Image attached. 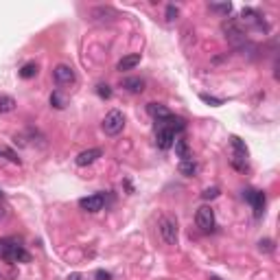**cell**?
Listing matches in <instances>:
<instances>
[{
	"instance_id": "obj_1",
	"label": "cell",
	"mask_w": 280,
	"mask_h": 280,
	"mask_svg": "<svg viewBox=\"0 0 280 280\" xmlns=\"http://www.w3.org/2000/svg\"><path fill=\"white\" fill-rule=\"evenodd\" d=\"M221 31L226 33V38L230 40V44H232V46H243V44H248V35H245L243 26L239 24V20L228 18L226 22L221 24Z\"/></svg>"
},
{
	"instance_id": "obj_2",
	"label": "cell",
	"mask_w": 280,
	"mask_h": 280,
	"mask_svg": "<svg viewBox=\"0 0 280 280\" xmlns=\"http://www.w3.org/2000/svg\"><path fill=\"white\" fill-rule=\"evenodd\" d=\"M101 127H103V131L108 136H118L123 131V127H125V114L121 110L108 112L105 118H103V123H101Z\"/></svg>"
},
{
	"instance_id": "obj_3",
	"label": "cell",
	"mask_w": 280,
	"mask_h": 280,
	"mask_svg": "<svg viewBox=\"0 0 280 280\" xmlns=\"http://www.w3.org/2000/svg\"><path fill=\"white\" fill-rule=\"evenodd\" d=\"M158 228H160V236H162V241L166 245H178L180 228H178V221H175L173 217H162L158 223Z\"/></svg>"
},
{
	"instance_id": "obj_4",
	"label": "cell",
	"mask_w": 280,
	"mask_h": 280,
	"mask_svg": "<svg viewBox=\"0 0 280 280\" xmlns=\"http://www.w3.org/2000/svg\"><path fill=\"white\" fill-rule=\"evenodd\" d=\"M53 79H55V83H57V86L66 88V86H75L77 75H75V70L70 68L68 64H59V66L53 68Z\"/></svg>"
},
{
	"instance_id": "obj_5",
	"label": "cell",
	"mask_w": 280,
	"mask_h": 280,
	"mask_svg": "<svg viewBox=\"0 0 280 280\" xmlns=\"http://www.w3.org/2000/svg\"><path fill=\"white\" fill-rule=\"evenodd\" d=\"M195 223H197L199 230L204 232H210L215 228V210L210 206H201L197 208V215H195Z\"/></svg>"
},
{
	"instance_id": "obj_6",
	"label": "cell",
	"mask_w": 280,
	"mask_h": 280,
	"mask_svg": "<svg viewBox=\"0 0 280 280\" xmlns=\"http://www.w3.org/2000/svg\"><path fill=\"white\" fill-rule=\"evenodd\" d=\"M105 206V195L103 193H94V195H88V197H81L79 199V208L86 210V213H99Z\"/></svg>"
},
{
	"instance_id": "obj_7",
	"label": "cell",
	"mask_w": 280,
	"mask_h": 280,
	"mask_svg": "<svg viewBox=\"0 0 280 280\" xmlns=\"http://www.w3.org/2000/svg\"><path fill=\"white\" fill-rule=\"evenodd\" d=\"M243 199H248L250 204H252L256 217H261L265 213V204H267V199H265V193L263 191H252V188H248V191H243Z\"/></svg>"
},
{
	"instance_id": "obj_8",
	"label": "cell",
	"mask_w": 280,
	"mask_h": 280,
	"mask_svg": "<svg viewBox=\"0 0 280 280\" xmlns=\"http://www.w3.org/2000/svg\"><path fill=\"white\" fill-rule=\"evenodd\" d=\"M5 261H9V263H29L31 261V254L22 248V245L9 241V250H7Z\"/></svg>"
},
{
	"instance_id": "obj_9",
	"label": "cell",
	"mask_w": 280,
	"mask_h": 280,
	"mask_svg": "<svg viewBox=\"0 0 280 280\" xmlns=\"http://www.w3.org/2000/svg\"><path fill=\"white\" fill-rule=\"evenodd\" d=\"M175 131L171 129H166V127H156V145H158V149H162V151H169L173 143H175Z\"/></svg>"
},
{
	"instance_id": "obj_10",
	"label": "cell",
	"mask_w": 280,
	"mask_h": 280,
	"mask_svg": "<svg viewBox=\"0 0 280 280\" xmlns=\"http://www.w3.org/2000/svg\"><path fill=\"white\" fill-rule=\"evenodd\" d=\"M103 156V149H99V147H94V149H86V151H81L79 156L75 158V162H77V166H88V164H92V162H96Z\"/></svg>"
},
{
	"instance_id": "obj_11",
	"label": "cell",
	"mask_w": 280,
	"mask_h": 280,
	"mask_svg": "<svg viewBox=\"0 0 280 280\" xmlns=\"http://www.w3.org/2000/svg\"><path fill=\"white\" fill-rule=\"evenodd\" d=\"M239 24L243 26H258L261 29L263 26V20H261V16H258V11H254V9H250V7H245V9L241 11V20H239Z\"/></svg>"
},
{
	"instance_id": "obj_12",
	"label": "cell",
	"mask_w": 280,
	"mask_h": 280,
	"mask_svg": "<svg viewBox=\"0 0 280 280\" xmlns=\"http://www.w3.org/2000/svg\"><path fill=\"white\" fill-rule=\"evenodd\" d=\"M230 143H232V149H234L232 160H239V162H248V147H245L243 140H241L239 136H232V138H230Z\"/></svg>"
},
{
	"instance_id": "obj_13",
	"label": "cell",
	"mask_w": 280,
	"mask_h": 280,
	"mask_svg": "<svg viewBox=\"0 0 280 280\" xmlns=\"http://www.w3.org/2000/svg\"><path fill=\"white\" fill-rule=\"evenodd\" d=\"M121 86L127 90V92L140 94L145 90V79H140V77H125V79L121 81Z\"/></svg>"
},
{
	"instance_id": "obj_14",
	"label": "cell",
	"mask_w": 280,
	"mask_h": 280,
	"mask_svg": "<svg viewBox=\"0 0 280 280\" xmlns=\"http://www.w3.org/2000/svg\"><path fill=\"white\" fill-rule=\"evenodd\" d=\"M175 156H178L180 160H191L193 153H191V147H188V140L186 138H175Z\"/></svg>"
},
{
	"instance_id": "obj_15",
	"label": "cell",
	"mask_w": 280,
	"mask_h": 280,
	"mask_svg": "<svg viewBox=\"0 0 280 280\" xmlns=\"http://www.w3.org/2000/svg\"><path fill=\"white\" fill-rule=\"evenodd\" d=\"M178 171L184 175V178H195V175L199 173V164L195 162V160H180V166H178Z\"/></svg>"
},
{
	"instance_id": "obj_16",
	"label": "cell",
	"mask_w": 280,
	"mask_h": 280,
	"mask_svg": "<svg viewBox=\"0 0 280 280\" xmlns=\"http://www.w3.org/2000/svg\"><path fill=\"white\" fill-rule=\"evenodd\" d=\"M147 112H149V116H153L156 121H162V118H166L171 114L169 108L162 105V103H149V105H147Z\"/></svg>"
},
{
	"instance_id": "obj_17",
	"label": "cell",
	"mask_w": 280,
	"mask_h": 280,
	"mask_svg": "<svg viewBox=\"0 0 280 280\" xmlns=\"http://www.w3.org/2000/svg\"><path fill=\"white\" fill-rule=\"evenodd\" d=\"M138 64H140V55H138V53H134V55H125V57L116 64V70H121V73H123V70H134Z\"/></svg>"
},
{
	"instance_id": "obj_18",
	"label": "cell",
	"mask_w": 280,
	"mask_h": 280,
	"mask_svg": "<svg viewBox=\"0 0 280 280\" xmlns=\"http://www.w3.org/2000/svg\"><path fill=\"white\" fill-rule=\"evenodd\" d=\"M105 16H110L112 20H114V18H118V13L112 9V7H96V9H92V18L94 20H101V22H105V20H108Z\"/></svg>"
},
{
	"instance_id": "obj_19",
	"label": "cell",
	"mask_w": 280,
	"mask_h": 280,
	"mask_svg": "<svg viewBox=\"0 0 280 280\" xmlns=\"http://www.w3.org/2000/svg\"><path fill=\"white\" fill-rule=\"evenodd\" d=\"M16 110V99L9 94H3L0 92V114H9V112Z\"/></svg>"
},
{
	"instance_id": "obj_20",
	"label": "cell",
	"mask_w": 280,
	"mask_h": 280,
	"mask_svg": "<svg viewBox=\"0 0 280 280\" xmlns=\"http://www.w3.org/2000/svg\"><path fill=\"white\" fill-rule=\"evenodd\" d=\"M35 75H38V64H35V61H26V64L20 68V77H22V79H33Z\"/></svg>"
},
{
	"instance_id": "obj_21",
	"label": "cell",
	"mask_w": 280,
	"mask_h": 280,
	"mask_svg": "<svg viewBox=\"0 0 280 280\" xmlns=\"http://www.w3.org/2000/svg\"><path fill=\"white\" fill-rule=\"evenodd\" d=\"M208 9L213 11V13H221V16H230V13H232V5H230V3H221V5L210 3V5H208Z\"/></svg>"
},
{
	"instance_id": "obj_22",
	"label": "cell",
	"mask_w": 280,
	"mask_h": 280,
	"mask_svg": "<svg viewBox=\"0 0 280 280\" xmlns=\"http://www.w3.org/2000/svg\"><path fill=\"white\" fill-rule=\"evenodd\" d=\"M51 105H53V108H57V110H64L66 108V99L61 96V92H57V90L51 94Z\"/></svg>"
},
{
	"instance_id": "obj_23",
	"label": "cell",
	"mask_w": 280,
	"mask_h": 280,
	"mask_svg": "<svg viewBox=\"0 0 280 280\" xmlns=\"http://www.w3.org/2000/svg\"><path fill=\"white\" fill-rule=\"evenodd\" d=\"M199 99L204 101V103H208V105H213V108H219V105H223V99H219V96H213V94H206V92H201Z\"/></svg>"
},
{
	"instance_id": "obj_24",
	"label": "cell",
	"mask_w": 280,
	"mask_h": 280,
	"mask_svg": "<svg viewBox=\"0 0 280 280\" xmlns=\"http://www.w3.org/2000/svg\"><path fill=\"white\" fill-rule=\"evenodd\" d=\"M96 94H99L101 99H112V88L108 83H99V86H96Z\"/></svg>"
},
{
	"instance_id": "obj_25",
	"label": "cell",
	"mask_w": 280,
	"mask_h": 280,
	"mask_svg": "<svg viewBox=\"0 0 280 280\" xmlns=\"http://www.w3.org/2000/svg\"><path fill=\"white\" fill-rule=\"evenodd\" d=\"M0 156H5L9 162H13V164H20V158L13 153L11 149H7V147H0Z\"/></svg>"
},
{
	"instance_id": "obj_26",
	"label": "cell",
	"mask_w": 280,
	"mask_h": 280,
	"mask_svg": "<svg viewBox=\"0 0 280 280\" xmlns=\"http://www.w3.org/2000/svg\"><path fill=\"white\" fill-rule=\"evenodd\" d=\"M219 186H208V188H204V193H201V197L204 199H215V197H219Z\"/></svg>"
},
{
	"instance_id": "obj_27",
	"label": "cell",
	"mask_w": 280,
	"mask_h": 280,
	"mask_svg": "<svg viewBox=\"0 0 280 280\" xmlns=\"http://www.w3.org/2000/svg\"><path fill=\"white\" fill-rule=\"evenodd\" d=\"M258 250L267 252V254H269V252H274V241H271V239H261V241H258Z\"/></svg>"
},
{
	"instance_id": "obj_28",
	"label": "cell",
	"mask_w": 280,
	"mask_h": 280,
	"mask_svg": "<svg viewBox=\"0 0 280 280\" xmlns=\"http://www.w3.org/2000/svg\"><path fill=\"white\" fill-rule=\"evenodd\" d=\"M178 16H180V9L175 5H169L166 7V20H169V22H173V20H178Z\"/></svg>"
},
{
	"instance_id": "obj_29",
	"label": "cell",
	"mask_w": 280,
	"mask_h": 280,
	"mask_svg": "<svg viewBox=\"0 0 280 280\" xmlns=\"http://www.w3.org/2000/svg\"><path fill=\"white\" fill-rule=\"evenodd\" d=\"M94 280H112V274H110V271H105V269H96Z\"/></svg>"
},
{
	"instance_id": "obj_30",
	"label": "cell",
	"mask_w": 280,
	"mask_h": 280,
	"mask_svg": "<svg viewBox=\"0 0 280 280\" xmlns=\"http://www.w3.org/2000/svg\"><path fill=\"white\" fill-rule=\"evenodd\" d=\"M7 250H9V241H7V239H0V258L7 256Z\"/></svg>"
},
{
	"instance_id": "obj_31",
	"label": "cell",
	"mask_w": 280,
	"mask_h": 280,
	"mask_svg": "<svg viewBox=\"0 0 280 280\" xmlns=\"http://www.w3.org/2000/svg\"><path fill=\"white\" fill-rule=\"evenodd\" d=\"M66 280H86V278H83L81 274H70V276H68Z\"/></svg>"
},
{
	"instance_id": "obj_32",
	"label": "cell",
	"mask_w": 280,
	"mask_h": 280,
	"mask_svg": "<svg viewBox=\"0 0 280 280\" xmlns=\"http://www.w3.org/2000/svg\"><path fill=\"white\" fill-rule=\"evenodd\" d=\"M5 217H7V208H5L3 204H0V221H3V219H5Z\"/></svg>"
},
{
	"instance_id": "obj_33",
	"label": "cell",
	"mask_w": 280,
	"mask_h": 280,
	"mask_svg": "<svg viewBox=\"0 0 280 280\" xmlns=\"http://www.w3.org/2000/svg\"><path fill=\"white\" fill-rule=\"evenodd\" d=\"M0 199H3V191H0Z\"/></svg>"
}]
</instances>
